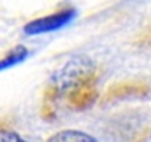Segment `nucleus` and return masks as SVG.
<instances>
[{
	"label": "nucleus",
	"mask_w": 151,
	"mask_h": 142,
	"mask_svg": "<svg viewBox=\"0 0 151 142\" xmlns=\"http://www.w3.org/2000/svg\"><path fill=\"white\" fill-rule=\"evenodd\" d=\"M91 82H98V70L93 61L86 56L73 58L52 77L47 92L53 96L59 93L68 95L76 87Z\"/></svg>",
	"instance_id": "f257e3e1"
},
{
	"label": "nucleus",
	"mask_w": 151,
	"mask_h": 142,
	"mask_svg": "<svg viewBox=\"0 0 151 142\" xmlns=\"http://www.w3.org/2000/svg\"><path fill=\"white\" fill-rule=\"evenodd\" d=\"M74 16H76V9H73V8L62 9V11H58L55 14L30 21L24 27V33L28 36H39V34L56 31V30L65 27L67 24H70L74 19Z\"/></svg>",
	"instance_id": "f03ea898"
},
{
	"label": "nucleus",
	"mask_w": 151,
	"mask_h": 142,
	"mask_svg": "<svg viewBox=\"0 0 151 142\" xmlns=\"http://www.w3.org/2000/svg\"><path fill=\"white\" fill-rule=\"evenodd\" d=\"M150 86L144 82H122L113 85L104 95L102 102H113L129 98H144L150 93Z\"/></svg>",
	"instance_id": "7ed1b4c3"
},
{
	"label": "nucleus",
	"mask_w": 151,
	"mask_h": 142,
	"mask_svg": "<svg viewBox=\"0 0 151 142\" xmlns=\"http://www.w3.org/2000/svg\"><path fill=\"white\" fill-rule=\"evenodd\" d=\"M68 104L74 108V110H88L91 108L96 98H98V90H96V82H91V83H85L79 87H76L74 90H71L68 95Z\"/></svg>",
	"instance_id": "20e7f679"
},
{
	"label": "nucleus",
	"mask_w": 151,
	"mask_h": 142,
	"mask_svg": "<svg viewBox=\"0 0 151 142\" xmlns=\"http://www.w3.org/2000/svg\"><path fill=\"white\" fill-rule=\"evenodd\" d=\"M47 142H99V141L85 132L67 129V130H61V132L52 135L47 139Z\"/></svg>",
	"instance_id": "39448f33"
},
{
	"label": "nucleus",
	"mask_w": 151,
	"mask_h": 142,
	"mask_svg": "<svg viewBox=\"0 0 151 142\" xmlns=\"http://www.w3.org/2000/svg\"><path fill=\"white\" fill-rule=\"evenodd\" d=\"M28 56V49L25 47V46H15L3 59H2V64H0V70L2 71H5V70H8V68H11V67H14V65H17V64H19V62H22L25 58Z\"/></svg>",
	"instance_id": "423d86ee"
},
{
	"label": "nucleus",
	"mask_w": 151,
	"mask_h": 142,
	"mask_svg": "<svg viewBox=\"0 0 151 142\" xmlns=\"http://www.w3.org/2000/svg\"><path fill=\"white\" fill-rule=\"evenodd\" d=\"M135 46L139 49H144V50H151V19L144 27V30L136 36Z\"/></svg>",
	"instance_id": "0eeeda50"
},
{
	"label": "nucleus",
	"mask_w": 151,
	"mask_h": 142,
	"mask_svg": "<svg viewBox=\"0 0 151 142\" xmlns=\"http://www.w3.org/2000/svg\"><path fill=\"white\" fill-rule=\"evenodd\" d=\"M0 142H27V141L22 139L18 133L8 130V129H3L0 132Z\"/></svg>",
	"instance_id": "6e6552de"
}]
</instances>
